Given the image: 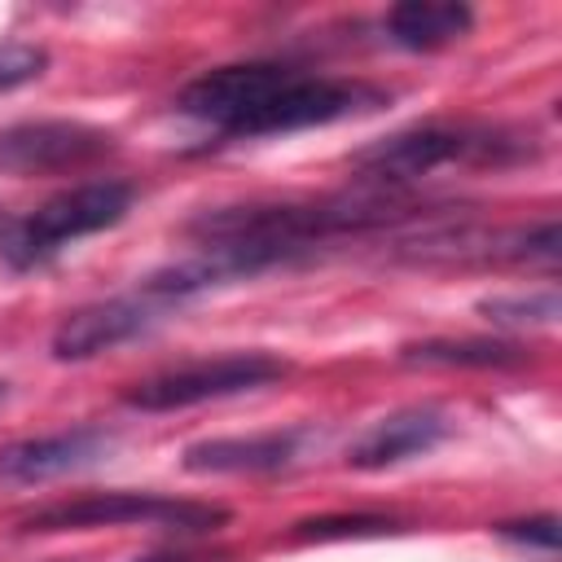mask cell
I'll list each match as a JSON object with an SVG mask.
<instances>
[{"instance_id": "cell-1", "label": "cell", "mask_w": 562, "mask_h": 562, "mask_svg": "<svg viewBox=\"0 0 562 562\" xmlns=\"http://www.w3.org/2000/svg\"><path fill=\"white\" fill-rule=\"evenodd\" d=\"M417 215L422 211L400 189H382V184H360L356 193H334L312 202L215 206L189 220V241L198 246V255L189 263L145 277V285L176 307L189 294H202L220 281L259 277L277 263H294L312 255L325 241L400 228V224H413Z\"/></svg>"}, {"instance_id": "cell-2", "label": "cell", "mask_w": 562, "mask_h": 562, "mask_svg": "<svg viewBox=\"0 0 562 562\" xmlns=\"http://www.w3.org/2000/svg\"><path fill=\"white\" fill-rule=\"evenodd\" d=\"M386 101L391 92L364 79H334L281 61H233L189 79L176 110L224 140H259L356 119Z\"/></svg>"}, {"instance_id": "cell-3", "label": "cell", "mask_w": 562, "mask_h": 562, "mask_svg": "<svg viewBox=\"0 0 562 562\" xmlns=\"http://www.w3.org/2000/svg\"><path fill=\"white\" fill-rule=\"evenodd\" d=\"M527 158H536V145L522 132L483 123H422L386 140H373L351 162L360 171V184L400 189L439 167H518Z\"/></svg>"}, {"instance_id": "cell-4", "label": "cell", "mask_w": 562, "mask_h": 562, "mask_svg": "<svg viewBox=\"0 0 562 562\" xmlns=\"http://www.w3.org/2000/svg\"><path fill=\"white\" fill-rule=\"evenodd\" d=\"M132 198L136 193H132L127 180L70 184V189L53 193L35 211H26V215H18L0 228V259L13 272H35V268L53 263L70 241L92 237L101 228H114L132 211Z\"/></svg>"}, {"instance_id": "cell-5", "label": "cell", "mask_w": 562, "mask_h": 562, "mask_svg": "<svg viewBox=\"0 0 562 562\" xmlns=\"http://www.w3.org/2000/svg\"><path fill=\"white\" fill-rule=\"evenodd\" d=\"M228 509L206 501H180L162 492H88L75 501H53L22 518V531H92V527H162L180 536L215 531Z\"/></svg>"}, {"instance_id": "cell-6", "label": "cell", "mask_w": 562, "mask_h": 562, "mask_svg": "<svg viewBox=\"0 0 562 562\" xmlns=\"http://www.w3.org/2000/svg\"><path fill=\"white\" fill-rule=\"evenodd\" d=\"M285 373H290V360H281L272 351H228L215 360H189V364L162 369L145 382H132L123 391V404L140 408V413H176V408H193L206 400H228L241 391L272 386Z\"/></svg>"}, {"instance_id": "cell-7", "label": "cell", "mask_w": 562, "mask_h": 562, "mask_svg": "<svg viewBox=\"0 0 562 562\" xmlns=\"http://www.w3.org/2000/svg\"><path fill=\"white\" fill-rule=\"evenodd\" d=\"M404 259L443 263V268L452 263H558V220L549 215L540 224L492 228V233L435 224L417 233L413 241H404Z\"/></svg>"}, {"instance_id": "cell-8", "label": "cell", "mask_w": 562, "mask_h": 562, "mask_svg": "<svg viewBox=\"0 0 562 562\" xmlns=\"http://www.w3.org/2000/svg\"><path fill=\"white\" fill-rule=\"evenodd\" d=\"M114 154V136L105 127L79 119H31L0 132V171L4 176H48L75 171Z\"/></svg>"}, {"instance_id": "cell-9", "label": "cell", "mask_w": 562, "mask_h": 562, "mask_svg": "<svg viewBox=\"0 0 562 562\" xmlns=\"http://www.w3.org/2000/svg\"><path fill=\"white\" fill-rule=\"evenodd\" d=\"M162 312H167V303L145 285L132 294H119V299L88 303L53 329V356L57 360H88L97 351H110V347L145 334Z\"/></svg>"}, {"instance_id": "cell-10", "label": "cell", "mask_w": 562, "mask_h": 562, "mask_svg": "<svg viewBox=\"0 0 562 562\" xmlns=\"http://www.w3.org/2000/svg\"><path fill=\"white\" fill-rule=\"evenodd\" d=\"M114 439L101 426H75V430H57V435H40V439H22L0 448V479L9 483H44V479H61L70 470L92 465L97 457H105Z\"/></svg>"}, {"instance_id": "cell-11", "label": "cell", "mask_w": 562, "mask_h": 562, "mask_svg": "<svg viewBox=\"0 0 562 562\" xmlns=\"http://www.w3.org/2000/svg\"><path fill=\"white\" fill-rule=\"evenodd\" d=\"M443 439H448V417L439 408H400V413L373 422L347 448V465L351 470H391L408 457H426Z\"/></svg>"}, {"instance_id": "cell-12", "label": "cell", "mask_w": 562, "mask_h": 562, "mask_svg": "<svg viewBox=\"0 0 562 562\" xmlns=\"http://www.w3.org/2000/svg\"><path fill=\"white\" fill-rule=\"evenodd\" d=\"M303 430H268L250 439H202L184 448L189 474H272L299 457Z\"/></svg>"}, {"instance_id": "cell-13", "label": "cell", "mask_w": 562, "mask_h": 562, "mask_svg": "<svg viewBox=\"0 0 562 562\" xmlns=\"http://www.w3.org/2000/svg\"><path fill=\"white\" fill-rule=\"evenodd\" d=\"M470 26H474V13L470 4H457V0H404V4H391L382 18L386 40L408 53L448 48L461 35H470Z\"/></svg>"}, {"instance_id": "cell-14", "label": "cell", "mask_w": 562, "mask_h": 562, "mask_svg": "<svg viewBox=\"0 0 562 562\" xmlns=\"http://www.w3.org/2000/svg\"><path fill=\"white\" fill-rule=\"evenodd\" d=\"M404 364H430V369H514L527 360L518 342L496 338H426L404 347Z\"/></svg>"}, {"instance_id": "cell-15", "label": "cell", "mask_w": 562, "mask_h": 562, "mask_svg": "<svg viewBox=\"0 0 562 562\" xmlns=\"http://www.w3.org/2000/svg\"><path fill=\"white\" fill-rule=\"evenodd\" d=\"M479 312L496 325H553L558 321V294L553 290H531V294H496L483 299Z\"/></svg>"}, {"instance_id": "cell-16", "label": "cell", "mask_w": 562, "mask_h": 562, "mask_svg": "<svg viewBox=\"0 0 562 562\" xmlns=\"http://www.w3.org/2000/svg\"><path fill=\"white\" fill-rule=\"evenodd\" d=\"M44 70H48V53L40 44H22V40L0 44V97L35 83Z\"/></svg>"}, {"instance_id": "cell-17", "label": "cell", "mask_w": 562, "mask_h": 562, "mask_svg": "<svg viewBox=\"0 0 562 562\" xmlns=\"http://www.w3.org/2000/svg\"><path fill=\"white\" fill-rule=\"evenodd\" d=\"M391 527H395L391 518L356 514V518H312V522H299L294 536L299 540H347V536H382Z\"/></svg>"}, {"instance_id": "cell-18", "label": "cell", "mask_w": 562, "mask_h": 562, "mask_svg": "<svg viewBox=\"0 0 562 562\" xmlns=\"http://www.w3.org/2000/svg\"><path fill=\"white\" fill-rule=\"evenodd\" d=\"M496 536L501 540H514V544H527V549L553 553L558 549V518L553 514H540V518H522V522H501Z\"/></svg>"}, {"instance_id": "cell-19", "label": "cell", "mask_w": 562, "mask_h": 562, "mask_svg": "<svg viewBox=\"0 0 562 562\" xmlns=\"http://www.w3.org/2000/svg\"><path fill=\"white\" fill-rule=\"evenodd\" d=\"M136 562H206V558H189V553H154V558H136Z\"/></svg>"}, {"instance_id": "cell-20", "label": "cell", "mask_w": 562, "mask_h": 562, "mask_svg": "<svg viewBox=\"0 0 562 562\" xmlns=\"http://www.w3.org/2000/svg\"><path fill=\"white\" fill-rule=\"evenodd\" d=\"M4 400H9V382L0 378V404H4Z\"/></svg>"}]
</instances>
